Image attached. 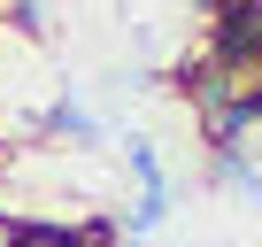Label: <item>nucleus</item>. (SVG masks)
Masks as SVG:
<instances>
[{"mask_svg":"<svg viewBox=\"0 0 262 247\" xmlns=\"http://www.w3.org/2000/svg\"><path fill=\"white\" fill-rule=\"evenodd\" d=\"M208 186H216V193H239V201L262 209V162L239 155V147H216V155H208Z\"/></svg>","mask_w":262,"mask_h":247,"instance_id":"obj_1","label":"nucleus"},{"mask_svg":"<svg viewBox=\"0 0 262 247\" xmlns=\"http://www.w3.org/2000/svg\"><path fill=\"white\" fill-rule=\"evenodd\" d=\"M39 132H47V139H70V147H100V116H93L77 93H62V100L39 116Z\"/></svg>","mask_w":262,"mask_h":247,"instance_id":"obj_2","label":"nucleus"},{"mask_svg":"<svg viewBox=\"0 0 262 247\" xmlns=\"http://www.w3.org/2000/svg\"><path fill=\"white\" fill-rule=\"evenodd\" d=\"M162 224H170V186H162V193H139V201L123 209V232L139 239V247H147V239H155Z\"/></svg>","mask_w":262,"mask_h":247,"instance_id":"obj_3","label":"nucleus"},{"mask_svg":"<svg viewBox=\"0 0 262 247\" xmlns=\"http://www.w3.org/2000/svg\"><path fill=\"white\" fill-rule=\"evenodd\" d=\"M123 155H131V178H139V193H162V186H170V170H162V155H155V139H131Z\"/></svg>","mask_w":262,"mask_h":247,"instance_id":"obj_4","label":"nucleus"},{"mask_svg":"<svg viewBox=\"0 0 262 247\" xmlns=\"http://www.w3.org/2000/svg\"><path fill=\"white\" fill-rule=\"evenodd\" d=\"M8 24L24 31V39H47L54 24H47V0H8Z\"/></svg>","mask_w":262,"mask_h":247,"instance_id":"obj_5","label":"nucleus"},{"mask_svg":"<svg viewBox=\"0 0 262 247\" xmlns=\"http://www.w3.org/2000/svg\"><path fill=\"white\" fill-rule=\"evenodd\" d=\"M62 232H70V224H24L16 247H62Z\"/></svg>","mask_w":262,"mask_h":247,"instance_id":"obj_6","label":"nucleus"},{"mask_svg":"<svg viewBox=\"0 0 262 247\" xmlns=\"http://www.w3.org/2000/svg\"><path fill=\"white\" fill-rule=\"evenodd\" d=\"M24 239V216H8V209H0V247H16Z\"/></svg>","mask_w":262,"mask_h":247,"instance_id":"obj_7","label":"nucleus"},{"mask_svg":"<svg viewBox=\"0 0 262 247\" xmlns=\"http://www.w3.org/2000/svg\"><path fill=\"white\" fill-rule=\"evenodd\" d=\"M131 247H139V239H131Z\"/></svg>","mask_w":262,"mask_h":247,"instance_id":"obj_8","label":"nucleus"}]
</instances>
